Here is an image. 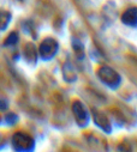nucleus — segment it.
<instances>
[{"label":"nucleus","mask_w":137,"mask_h":152,"mask_svg":"<svg viewBox=\"0 0 137 152\" xmlns=\"http://www.w3.org/2000/svg\"><path fill=\"white\" fill-rule=\"evenodd\" d=\"M123 22L129 25H136L137 24V9L131 7L127 11H125L123 16Z\"/></svg>","instance_id":"1"}]
</instances>
